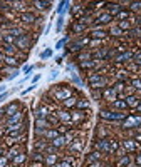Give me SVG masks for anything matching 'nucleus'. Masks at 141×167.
<instances>
[{
	"instance_id": "nucleus-43",
	"label": "nucleus",
	"mask_w": 141,
	"mask_h": 167,
	"mask_svg": "<svg viewBox=\"0 0 141 167\" xmlns=\"http://www.w3.org/2000/svg\"><path fill=\"white\" fill-rule=\"evenodd\" d=\"M72 117H74V119H82V112H76Z\"/></svg>"
},
{
	"instance_id": "nucleus-55",
	"label": "nucleus",
	"mask_w": 141,
	"mask_h": 167,
	"mask_svg": "<svg viewBox=\"0 0 141 167\" xmlns=\"http://www.w3.org/2000/svg\"><path fill=\"white\" fill-rule=\"evenodd\" d=\"M0 59H2V55H0Z\"/></svg>"
},
{
	"instance_id": "nucleus-12",
	"label": "nucleus",
	"mask_w": 141,
	"mask_h": 167,
	"mask_svg": "<svg viewBox=\"0 0 141 167\" xmlns=\"http://www.w3.org/2000/svg\"><path fill=\"white\" fill-rule=\"evenodd\" d=\"M138 104H140V100L134 97V95L126 97V105H129V107H138Z\"/></svg>"
},
{
	"instance_id": "nucleus-47",
	"label": "nucleus",
	"mask_w": 141,
	"mask_h": 167,
	"mask_svg": "<svg viewBox=\"0 0 141 167\" xmlns=\"http://www.w3.org/2000/svg\"><path fill=\"white\" fill-rule=\"evenodd\" d=\"M62 29V19H59V22H57V30Z\"/></svg>"
},
{
	"instance_id": "nucleus-4",
	"label": "nucleus",
	"mask_w": 141,
	"mask_h": 167,
	"mask_svg": "<svg viewBox=\"0 0 141 167\" xmlns=\"http://www.w3.org/2000/svg\"><path fill=\"white\" fill-rule=\"evenodd\" d=\"M123 146H124V149H126V150H129V152H133V150H138V144H136L134 140H129V139L123 140Z\"/></svg>"
},
{
	"instance_id": "nucleus-6",
	"label": "nucleus",
	"mask_w": 141,
	"mask_h": 167,
	"mask_svg": "<svg viewBox=\"0 0 141 167\" xmlns=\"http://www.w3.org/2000/svg\"><path fill=\"white\" fill-rule=\"evenodd\" d=\"M17 45H19L20 49H27V47L30 45L29 37H27V35H22V37H19V40H17Z\"/></svg>"
},
{
	"instance_id": "nucleus-14",
	"label": "nucleus",
	"mask_w": 141,
	"mask_h": 167,
	"mask_svg": "<svg viewBox=\"0 0 141 167\" xmlns=\"http://www.w3.org/2000/svg\"><path fill=\"white\" fill-rule=\"evenodd\" d=\"M108 7H109V15L111 13H119L121 12V5H118V3H109Z\"/></svg>"
},
{
	"instance_id": "nucleus-30",
	"label": "nucleus",
	"mask_w": 141,
	"mask_h": 167,
	"mask_svg": "<svg viewBox=\"0 0 141 167\" xmlns=\"http://www.w3.org/2000/svg\"><path fill=\"white\" fill-rule=\"evenodd\" d=\"M10 34H12L14 37H22V34H24V32H22L20 29H12V30H10Z\"/></svg>"
},
{
	"instance_id": "nucleus-36",
	"label": "nucleus",
	"mask_w": 141,
	"mask_h": 167,
	"mask_svg": "<svg viewBox=\"0 0 141 167\" xmlns=\"http://www.w3.org/2000/svg\"><path fill=\"white\" fill-rule=\"evenodd\" d=\"M128 27H129V22H128V20H121L119 22V29L123 30V29H128Z\"/></svg>"
},
{
	"instance_id": "nucleus-15",
	"label": "nucleus",
	"mask_w": 141,
	"mask_h": 167,
	"mask_svg": "<svg viewBox=\"0 0 141 167\" xmlns=\"http://www.w3.org/2000/svg\"><path fill=\"white\" fill-rule=\"evenodd\" d=\"M91 35H92L94 39H104V37H106V32H102V30H92Z\"/></svg>"
},
{
	"instance_id": "nucleus-13",
	"label": "nucleus",
	"mask_w": 141,
	"mask_h": 167,
	"mask_svg": "<svg viewBox=\"0 0 141 167\" xmlns=\"http://www.w3.org/2000/svg\"><path fill=\"white\" fill-rule=\"evenodd\" d=\"M56 97H57V99H64V100H66V99H69V97H70V92L64 89V90H59V92L56 94Z\"/></svg>"
},
{
	"instance_id": "nucleus-1",
	"label": "nucleus",
	"mask_w": 141,
	"mask_h": 167,
	"mask_svg": "<svg viewBox=\"0 0 141 167\" xmlns=\"http://www.w3.org/2000/svg\"><path fill=\"white\" fill-rule=\"evenodd\" d=\"M101 117L104 120H123L126 119V114H121V112H109V110H102L101 112Z\"/></svg>"
},
{
	"instance_id": "nucleus-29",
	"label": "nucleus",
	"mask_w": 141,
	"mask_h": 167,
	"mask_svg": "<svg viewBox=\"0 0 141 167\" xmlns=\"http://www.w3.org/2000/svg\"><path fill=\"white\" fill-rule=\"evenodd\" d=\"M129 9L131 10H140L141 9V2H131V3H129Z\"/></svg>"
},
{
	"instance_id": "nucleus-28",
	"label": "nucleus",
	"mask_w": 141,
	"mask_h": 167,
	"mask_svg": "<svg viewBox=\"0 0 141 167\" xmlns=\"http://www.w3.org/2000/svg\"><path fill=\"white\" fill-rule=\"evenodd\" d=\"M128 164H129V157H123L118 162V167H124V166H128Z\"/></svg>"
},
{
	"instance_id": "nucleus-54",
	"label": "nucleus",
	"mask_w": 141,
	"mask_h": 167,
	"mask_svg": "<svg viewBox=\"0 0 141 167\" xmlns=\"http://www.w3.org/2000/svg\"><path fill=\"white\" fill-rule=\"evenodd\" d=\"M136 139H138V140H141V135H138V137H136Z\"/></svg>"
},
{
	"instance_id": "nucleus-9",
	"label": "nucleus",
	"mask_w": 141,
	"mask_h": 167,
	"mask_svg": "<svg viewBox=\"0 0 141 167\" xmlns=\"http://www.w3.org/2000/svg\"><path fill=\"white\" fill-rule=\"evenodd\" d=\"M5 112H7V115H14V114H17L19 112V104H10L9 107L5 109Z\"/></svg>"
},
{
	"instance_id": "nucleus-50",
	"label": "nucleus",
	"mask_w": 141,
	"mask_h": 167,
	"mask_svg": "<svg viewBox=\"0 0 141 167\" xmlns=\"http://www.w3.org/2000/svg\"><path fill=\"white\" fill-rule=\"evenodd\" d=\"M30 69H32V67H30V65H27V67H24V72L27 74V72H30Z\"/></svg>"
},
{
	"instance_id": "nucleus-37",
	"label": "nucleus",
	"mask_w": 141,
	"mask_h": 167,
	"mask_svg": "<svg viewBox=\"0 0 141 167\" xmlns=\"http://www.w3.org/2000/svg\"><path fill=\"white\" fill-rule=\"evenodd\" d=\"M66 105H67V107H70V105H76V99H72V97L66 99Z\"/></svg>"
},
{
	"instance_id": "nucleus-26",
	"label": "nucleus",
	"mask_w": 141,
	"mask_h": 167,
	"mask_svg": "<svg viewBox=\"0 0 141 167\" xmlns=\"http://www.w3.org/2000/svg\"><path fill=\"white\" fill-rule=\"evenodd\" d=\"M35 7H39V9H47V7H50V2H35Z\"/></svg>"
},
{
	"instance_id": "nucleus-24",
	"label": "nucleus",
	"mask_w": 141,
	"mask_h": 167,
	"mask_svg": "<svg viewBox=\"0 0 141 167\" xmlns=\"http://www.w3.org/2000/svg\"><path fill=\"white\" fill-rule=\"evenodd\" d=\"M84 29H86V25H84V23H74V27H72L74 32H82Z\"/></svg>"
},
{
	"instance_id": "nucleus-45",
	"label": "nucleus",
	"mask_w": 141,
	"mask_h": 167,
	"mask_svg": "<svg viewBox=\"0 0 141 167\" xmlns=\"http://www.w3.org/2000/svg\"><path fill=\"white\" fill-rule=\"evenodd\" d=\"M14 5H15V9H22V7H24V3H19V2H15Z\"/></svg>"
},
{
	"instance_id": "nucleus-34",
	"label": "nucleus",
	"mask_w": 141,
	"mask_h": 167,
	"mask_svg": "<svg viewBox=\"0 0 141 167\" xmlns=\"http://www.w3.org/2000/svg\"><path fill=\"white\" fill-rule=\"evenodd\" d=\"M45 162H47L49 166H52V164L56 162V156H54V154H50V156H47V159H45Z\"/></svg>"
},
{
	"instance_id": "nucleus-42",
	"label": "nucleus",
	"mask_w": 141,
	"mask_h": 167,
	"mask_svg": "<svg viewBox=\"0 0 141 167\" xmlns=\"http://www.w3.org/2000/svg\"><path fill=\"white\" fill-rule=\"evenodd\" d=\"M113 35H121V29H119V27L113 29Z\"/></svg>"
},
{
	"instance_id": "nucleus-44",
	"label": "nucleus",
	"mask_w": 141,
	"mask_h": 167,
	"mask_svg": "<svg viewBox=\"0 0 141 167\" xmlns=\"http://www.w3.org/2000/svg\"><path fill=\"white\" fill-rule=\"evenodd\" d=\"M91 65H94V62H82V67H91Z\"/></svg>"
},
{
	"instance_id": "nucleus-46",
	"label": "nucleus",
	"mask_w": 141,
	"mask_h": 167,
	"mask_svg": "<svg viewBox=\"0 0 141 167\" xmlns=\"http://www.w3.org/2000/svg\"><path fill=\"white\" fill-rule=\"evenodd\" d=\"M7 95H9V94H7V92H3V94H2V95H0V102H2V100H3V99H7Z\"/></svg>"
},
{
	"instance_id": "nucleus-52",
	"label": "nucleus",
	"mask_w": 141,
	"mask_h": 167,
	"mask_svg": "<svg viewBox=\"0 0 141 167\" xmlns=\"http://www.w3.org/2000/svg\"><path fill=\"white\" fill-rule=\"evenodd\" d=\"M136 62H138V64H141V54H138V55H136Z\"/></svg>"
},
{
	"instance_id": "nucleus-11",
	"label": "nucleus",
	"mask_w": 141,
	"mask_h": 167,
	"mask_svg": "<svg viewBox=\"0 0 141 167\" xmlns=\"http://www.w3.org/2000/svg\"><path fill=\"white\" fill-rule=\"evenodd\" d=\"M98 147L104 152H111V146H109V140H99L98 142Z\"/></svg>"
},
{
	"instance_id": "nucleus-41",
	"label": "nucleus",
	"mask_w": 141,
	"mask_h": 167,
	"mask_svg": "<svg viewBox=\"0 0 141 167\" xmlns=\"http://www.w3.org/2000/svg\"><path fill=\"white\" fill-rule=\"evenodd\" d=\"M133 85H134V89H141V82L140 80H133Z\"/></svg>"
},
{
	"instance_id": "nucleus-23",
	"label": "nucleus",
	"mask_w": 141,
	"mask_h": 167,
	"mask_svg": "<svg viewBox=\"0 0 141 167\" xmlns=\"http://www.w3.org/2000/svg\"><path fill=\"white\" fill-rule=\"evenodd\" d=\"M76 105H77L79 109H87V107H89V102L82 99V100H79V102H76Z\"/></svg>"
},
{
	"instance_id": "nucleus-5",
	"label": "nucleus",
	"mask_w": 141,
	"mask_h": 167,
	"mask_svg": "<svg viewBox=\"0 0 141 167\" xmlns=\"http://www.w3.org/2000/svg\"><path fill=\"white\" fill-rule=\"evenodd\" d=\"M89 82H91V85H92V87H101V85L104 84V79H102L101 75H91Z\"/></svg>"
},
{
	"instance_id": "nucleus-19",
	"label": "nucleus",
	"mask_w": 141,
	"mask_h": 167,
	"mask_svg": "<svg viewBox=\"0 0 141 167\" xmlns=\"http://www.w3.org/2000/svg\"><path fill=\"white\" fill-rule=\"evenodd\" d=\"M70 149H72V150H81V149H82V140H74L72 146H70Z\"/></svg>"
},
{
	"instance_id": "nucleus-35",
	"label": "nucleus",
	"mask_w": 141,
	"mask_h": 167,
	"mask_svg": "<svg viewBox=\"0 0 141 167\" xmlns=\"http://www.w3.org/2000/svg\"><path fill=\"white\" fill-rule=\"evenodd\" d=\"M126 17H128V12H124V10H121L118 13V20H126Z\"/></svg>"
},
{
	"instance_id": "nucleus-25",
	"label": "nucleus",
	"mask_w": 141,
	"mask_h": 167,
	"mask_svg": "<svg viewBox=\"0 0 141 167\" xmlns=\"http://www.w3.org/2000/svg\"><path fill=\"white\" fill-rule=\"evenodd\" d=\"M3 50H5L7 54H14V52H15V47H12V44H5V45H3Z\"/></svg>"
},
{
	"instance_id": "nucleus-22",
	"label": "nucleus",
	"mask_w": 141,
	"mask_h": 167,
	"mask_svg": "<svg viewBox=\"0 0 141 167\" xmlns=\"http://www.w3.org/2000/svg\"><path fill=\"white\" fill-rule=\"evenodd\" d=\"M101 159V154L99 152H92L89 157H87V162H92V160H99Z\"/></svg>"
},
{
	"instance_id": "nucleus-40",
	"label": "nucleus",
	"mask_w": 141,
	"mask_h": 167,
	"mask_svg": "<svg viewBox=\"0 0 141 167\" xmlns=\"http://www.w3.org/2000/svg\"><path fill=\"white\" fill-rule=\"evenodd\" d=\"M5 166H7V159L0 157V167H5Z\"/></svg>"
},
{
	"instance_id": "nucleus-18",
	"label": "nucleus",
	"mask_w": 141,
	"mask_h": 167,
	"mask_svg": "<svg viewBox=\"0 0 141 167\" xmlns=\"http://www.w3.org/2000/svg\"><path fill=\"white\" fill-rule=\"evenodd\" d=\"M24 160H25V154H17V156L14 157V164L19 166V164H22Z\"/></svg>"
},
{
	"instance_id": "nucleus-16",
	"label": "nucleus",
	"mask_w": 141,
	"mask_h": 167,
	"mask_svg": "<svg viewBox=\"0 0 141 167\" xmlns=\"http://www.w3.org/2000/svg\"><path fill=\"white\" fill-rule=\"evenodd\" d=\"M47 114H49V109H47V107H40L39 110H37V117H39V119L47 117Z\"/></svg>"
},
{
	"instance_id": "nucleus-53",
	"label": "nucleus",
	"mask_w": 141,
	"mask_h": 167,
	"mask_svg": "<svg viewBox=\"0 0 141 167\" xmlns=\"http://www.w3.org/2000/svg\"><path fill=\"white\" fill-rule=\"evenodd\" d=\"M138 109H140V110H141V102H140V104H138Z\"/></svg>"
},
{
	"instance_id": "nucleus-20",
	"label": "nucleus",
	"mask_w": 141,
	"mask_h": 167,
	"mask_svg": "<svg viewBox=\"0 0 141 167\" xmlns=\"http://www.w3.org/2000/svg\"><path fill=\"white\" fill-rule=\"evenodd\" d=\"M57 135H59V132H57V130H47V132H45V137H47V139H52V140L57 137Z\"/></svg>"
},
{
	"instance_id": "nucleus-17",
	"label": "nucleus",
	"mask_w": 141,
	"mask_h": 167,
	"mask_svg": "<svg viewBox=\"0 0 141 167\" xmlns=\"http://www.w3.org/2000/svg\"><path fill=\"white\" fill-rule=\"evenodd\" d=\"M98 22H99V23H108V22H111V15L109 13H102V15H99Z\"/></svg>"
},
{
	"instance_id": "nucleus-32",
	"label": "nucleus",
	"mask_w": 141,
	"mask_h": 167,
	"mask_svg": "<svg viewBox=\"0 0 141 167\" xmlns=\"http://www.w3.org/2000/svg\"><path fill=\"white\" fill-rule=\"evenodd\" d=\"M5 62H7L9 65H14V67L17 65V60L14 59V57H5Z\"/></svg>"
},
{
	"instance_id": "nucleus-10",
	"label": "nucleus",
	"mask_w": 141,
	"mask_h": 167,
	"mask_svg": "<svg viewBox=\"0 0 141 167\" xmlns=\"http://www.w3.org/2000/svg\"><path fill=\"white\" fill-rule=\"evenodd\" d=\"M20 19L24 20V22H27V23H30V22H34V20H35V15H34V13H30V12H24V13L20 15Z\"/></svg>"
},
{
	"instance_id": "nucleus-39",
	"label": "nucleus",
	"mask_w": 141,
	"mask_h": 167,
	"mask_svg": "<svg viewBox=\"0 0 141 167\" xmlns=\"http://www.w3.org/2000/svg\"><path fill=\"white\" fill-rule=\"evenodd\" d=\"M52 55V50H45L44 54H42V59H45V57H50Z\"/></svg>"
},
{
	"instance_id": "nucleus-21",
	"label": "nucleus",
	"mask_w": 141,
	"mask_h": 167,
	"mask_svg": "<svg viewBox=\"0 0 141 167\" xmlns=\"http://www.w3.org/2000/svg\"><path fill=\"white\" fill-rule=\"evenodd\" d=\"M128 59H133V54H131V52H126V54H123L121 57H118V62H124V60H128Z\"/></svg>"
},
{
	"instance_id": "nucleus-48",
	"label": "nucleus",
	"mask_w": 141,
	"mask_h": 167,
	"mask_svg": "<svg viewBox=\"0 0 141 167\" xmlns=\"http://www.w3.org/2000/svg\"><path fill=\"white\" fill-rule=\"evenodd\" d=\"M136 164H138V166H141V154L136 157Z\"/></svg>"
},
{
	"instance_id": "nucleus-33",
	"label": "nucleus",
	"mask_w": 141,
	"mask_h": 167,
	"mask_svg": "<svg viewBox=\"0 0 141 167\" xmlns=\"http://www.w3.org/2000/svg\"><path fill=\"white\" fill-rule=\"evenodd\" d=\"M45 127H47V122L42 120V119H39V120H37V129H45Z\"/></svg>"
},
{
	"instance_id": "nucleus-31",
	"label": "nucleus",
	"mask_w": 141,
	"mask_h": 167,
	"mask_svg": "<svg viewBox=\"0 0 141 167\" xmlns=\"http://www.w3.org/2000/svg\"><path fill=\"white\" fill-rule=\"evenodd\" d=\"M59 119L60 120H70V115L67 112H59Z\"/></svg>"
},
{
	"instance_id": "nucleus-7",
	"label": "nucleus",
	"mask_w": 141,
	"mask_h": 167,
	"mask_svg": "<svg viewBox=\"0 0 141 167\" xmlns=\"http://www.w3.org/2000/svg\"><path fill=\"white\" fill-rule=\"evenodd\" d=\"M66 142H67V139H66V137H62V135H57V137L52 140V146H54V147H62Z\"/></svg>"
},
{
	"instance_id": "nucleus-8",
	"label": "nucleus",
	"mask_w": 141,
	"mask_h": 167,
	"mask_svg": "<svg viewBox=\"0 0 141 167\" xmlns=\"http://www.w3.org/2000/svg\"><path fill=\"white\" fill-rule=\"evenodd\" d=\"M128 125H141V117L140 115H134V117H129L126 120V127Z\"/></svg>"
},
{
	"instance_id": "nucleus-27",
	"label": "nucleus",
	"mask_w": 141,
	"mask_h": 167,
	"mask_svg": "<svg viewBox=\"0 0 141 167\" xmlns=\"http://www.w3.org/2000/svg\"><path fill=\"white\" fill-rule=\"evenodd\" d=\"M114 107L116 109H126L128 105H126V102H123V100H116V102H114Z\"/></svg>"
},
{
	"instance_id": "nucleus-2",
	"label": "nucleus",
	"mask_w": 141,
	"mask_h": 167,
	"mask_svg": "<svg viewBox=\"0 0 141 167\" xmlns=\"http://www.w3.org/2000/svg\"><path fill=\"white\" fill-rule=\"evenodd\" d=\"M22 130H24V125L22 124H15V125H10L7 129V132H9L10 137H19L20 134H22Z\"/></svg>"
},
{
	"instance_id": "nucleus-51",
	"label": "nucleus",
	"mask_w": 141,
	"mask_h": 167,
	"mask_svg": "<svg viewBox=\"0 0 141 167\" xmlns=\"http://www.w3.org/2000/svg\"><path fill=\"white\" fill-rule=\"evenodd\" d=\"M34 159H35V160H42V156H40V154H37V156H34Z\"/></svg>"
},
{
	"instance_id": "nucleus-3",
	"label": "nucleus",
	"mask_w": 141,
	"mask_h": 167,
	"mask_svg": "<svg viewBox=\"0 0 141 167\" xmlns=\"http://www.w3.org/2000/svg\"><path fill=\"white\" fill-rule=\"evenodd\" d=\"M24 117V112L19 110L17 114H14V115H10L9 117V125H15V124H20V120Z\"/></svg>"
},
{
	"instance_id": "nucleus-49",
	"label": "nucleus",
	"mask_w": 141,
	"mask_h": 167,
	"mask_svg": "<svg viewBox=\"0 0 141 167\" xmlns=\"http://www.w3.org/2000/svg\"><path fill=\"white\" fill-rule=\"evenodd\" d=\"M89 167H101V162H94V164H91Z\"/></svg>"
},
{
	"instance_id": "nucleus-38",
	"label": "nucleus",
	"mask_w": 141,
	"mask_h": 167,
	"mask_svg": "<svg viewBox=\"0 0 141 167\" xmlns=\"http://www.w3.org/2000/svg\"><path fill=\"white\" fill-rule=\"evenodd\" d=\"M57 167H72V166H70V162H69V160H64V162H60V164H59Z\"/></svg>"
}]
</instances>
